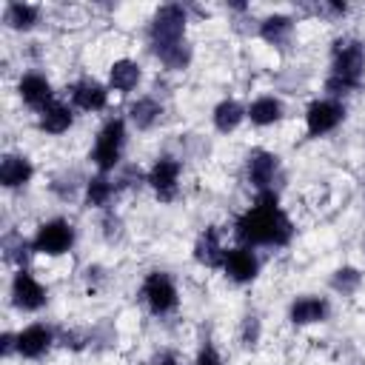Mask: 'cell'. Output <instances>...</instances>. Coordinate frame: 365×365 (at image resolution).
<instances>
[{"mask_svg": "<svg viewBox=\"0 0 365 365\" xmlns=\"http://www.w3.org/2000/svg\"><path fill=\"white\" fill-rule=\"evenodd\" d=\"M234 234L242 245H288L294 225L279 208V197L274 191H257L254 205L237 220Z\"/></svg>", "mask_w": 365, "mask_h": 365, "instance_id": "obj_1", "label": "cell"}, {"mask_svg": "<svg viewBox=\"0 0 365 365\" xmlns=\"http://www.w3.org/2000/svg\"><path fill=\"white\" fill-rule=\"evenodd\" d=\"M148 40L151 51L160 57L165 68H185L191 60V48L185 46V9L177 3L157 9L148 29Z\"/></svg>", "mask_w": 365, "mask_h": 365, "instance_id": "obj_2", "label": "cell"}, {"mask_svg": "<svg viewBox=\"0 0 365 365\" xmlns=\"http://www.w3.org/2000/svg\"><path fill=\"white\" fill-rule=\"evenodd\" d=\"M365 77V46L354 37H339L334 40V51H331V74L325 80V91L328 94H345L362 86Z\"/></svg>", "mask_w": 365, "mask_h": 365, "instance_id": "obj_3", "label": "cell"}, {"mask_svg": "<svg viewBox=\"0 0 365 365\" xmlns=\"http://www.w3.org/2000/svg\"><path fill=\"white\" fill-rule=\"evenodd\" d=\"M123 143H125V125L120 117H114L100 128L94 148H91V160L100 168V174L114 171V165L120 163V154H123Z\"/></svg>", "mask_w": 365, "mask_h": 365, "instance_id": "obj_4", "label": "cell"}, {"mask_svg": "<svg viewBox=\"0 0 365 365\" xmlns=\"http://www.w3.org/2000/svg\"><path fill=\"white\" fill-rule=\"evenodd\" d=\"M37 254H48V257H60L74 245V225L68 220H48L37 228L34 240H31Z\"/></svg>", "mask_w": 365, "mask_h": 365, "instance_id": "obj_5", "label": "cell"}, {"mask_svg": "<svg viewBox=\"0 0 365 365\" xmlns=\"http://www.w3.org/2000/svg\"><path fill=\"white\" fill-rule=\"evenodd\" d=\"M143 297H145V302H148V308L154 314H171L177 308V302H180L174 279L165 271H151L143 279Z\"/></svg>", "mask_w": 365, "mask_h": 365, "instance_id": "obj_6", "label": "cell"}, {"mask_svg": "<svg viewBox=\"0 0 365 365\" xmlns=\"http://www.w3.org/2000/svg\"><path fill=\"white\" fill-rule=\"evenodd\" d=\"M345 120V106L339 100H314L305 111V125L311 137H322L328 131H334L339 123Z\"/></svg>", "mask_w": 365, "mask_h": 365, "instance_id": "obj_7", "label": "cell"}, {"mask_svg": "<svg viewBox=\"0 0 365 365\" xmlns=\"http://www.w3.org/2000/svg\"><path fill=\"white\" fill-rule=\"evenodd\" d=\"M222 271L234 282H251L257 277V271H259V259H257V254L248 245H237V248H228L225 251Z\"/></svg>", "mask_w": 365, "mask_h": 365, "instance_id": "obj_8", "label": "cell"}, {"mask_svg": "<svg viewBox=\"0 0 365 365\" xmlns=\"http://www.w3.org/2000/svg\"><path fill=\"white\" fill-rule=\"evenodd\" d=\"M11 302L23 311H37L46 305V288L26 268H20L11 279Z\"/></svg>", "mask_w": 365, "mask_h": 365, "instance_id": "obj_9", "label": "cell"}, {"mask_svg": "<svg viewBox=\"0 0 365 365\" xmlns=\"http://www.w3.org/2000/svg\"><path fill=\"white\" fill-rule=\"evenodd\" d=\"M279 168V157L271 154V151H251L248 154V163H245V174H248V182L257 188V191H271V182H274V174Z\"/></svg>", "mask_w": 365, "mask_h": 365, "instance_id": "obj_10", "label": "cell"}, {"mask_svg": "<svg viewBox=\"0 0 365 365\" xmlns=\"http://www.w3.org/2000/svg\"><path fill=\"white\" fill-rule=\"evenodd\" d=\"M177 180H180V160L174 157H160L148 171V185L160 200H171L177 194Z\"/></svg>", "mask_w": 365, "mask_h": 365, "instance_id": "obj_11", "label": "cell"}, {"mask_svg": "<svg viewBox=\"0 0 365 365\" xmlns=\"http://www.w3.org/2000/svg\"><path fill=\"white\" fill-rule=\"evenodd\" d=\"M17 91L23 97V103L34 111H43L54 103V91H51V83L43 77V74H26L20 83H17Z\"/></svg>", "mask_w": 365, "mask_h": 365, "instance_id": "obj_12", "label": "cell"}, {"mask_svg": "<svg viewBox=\"0 0 365 365\" xmlns=\"http://www.w3.org/2000/svg\"><path fill=\"white\" fill-rule=\"evenodd\" d=\"M71 100L83 111H100L108 103V88L94 77H83L71 86Z\"/></svg>", "mask_w": 365, "mask_h": 365, "instance_id": "obj_13", "label": "cell"}, {"mask_svg": "<svg viewBox=\"0 0 365 365\" xmlns=\"http://www.w3.org/2000/svg\"><path fill=\"white\" fill-rule=\"evenodd\" d=\"M51 342H54L51 331L37 322V325H29L17 334V354L26 356V359H40L51 348Z\"/></svg>", "mask_w": 365, "mask_h": 365, "instance_id": "obj_14", "label": "cell"}, {"mask_svg": "<svg viewBox=\"0 0 365 365\" xmlns=\"http://www.w3.org/2000/svg\"><path fill=\"white\" fill-rule=\"evenodd\" d=\"M222 257H225V248L220 245V231L217 225H208L194 242V259L205 268H217L222 265Z\"/></svg>", "mask_w": 365, "mask_h": 365, "instance_id": "obj_15", "label": "cell"}, {"mask_svg": "<svg viewBox=\"0 0 365 365\" xmlns=\"http://www.w3.org/2000/svg\"><path fill=\"white\" fill-rule=\"evenodd\" d=\"M288 317L294 325H311V322H322L328 317V302L322 297H299L291 302Z\"/></svg>", "mask_w": 365, "mask_h": 365, "instance_id": "obj_16", "label": "cell"}, {"mask_svg": "<svg viewBox=\"0 0 365 365\" xmlns=\"http://www.w3.org/2000/svg\"><path fill=\"white\" fill-rule=\"evenodd\" d=\"M31 174H34L31 163H29L26 157H20V154H6V157L0 160V182H3L6 188H20V185H26V182L31 180Z\"/></svg>", "mask_w": 365, "mask_h": 365, "instance_id": "obj_17", "label": "cell"}, {"mask_svg": "<svg viewBox=\"0 0 365 365\" xmlns=\"http://www.w3.org/2000/svg\"><path fill=\"white\" fill-rule=\"evenodd\" d=\"M140 77H143V71H140V66L134 60H117L108 68V86L114 91H120V94H128L131 88H137Z\"/></svg>", "mask_w": 365, "mask_h": 365, "instance_id": "obj_18", "label": "cell"}, {"mask_svg": "<svg viewBox=\"0 0 365 365\" xmlns=\"http://www.w3.org/2000/svg\"><path fill=\"white\" fill-rule=\"evenodd\" d=\"M71 123H74V114H71V108H68L66 103H60V100H54L48 108L40 111V128L48 131V134H63V131L71 128Z\"/></svg>", "mask_w": 365, "mask_h": 365, "instance_id": "obj_19", "label": "cell"}, {"mask_svg": "<svg viewBox=\"0 0 365 365\" xmlns=\"http://www.w3.org/2000/svg\"><path fill=\"white\" fill-rule=\"evenodd\" d=\"M245 117H248V108H242L237 100H222V103H217V108H214V125H217V131H222V134L234 131Z\"/></svg>", "mask_w": 365, "mask_h": 365, "instance_id": "obj_20", "label": "cell"}, {"mask_svg": "<svg viewBox=\"0 0 365 365\" xmlns=\"http://www.w3.org/2000/svg\"><path fill=\"white\" fill-rule=\"evenodd\" d=\"M3 20L14 31H29L37 23V6H31V3H9L6 11H3Z\"/></svg>", "mask_w": 365, "mask_h": 365, "instance_id": "obj_21", "label": "cell"}, {"mask_svg": "<svg viewBox=\"0 0 365 365\" xmlns=\"http://www.w3.org/2000/svg\"><path fill=\"white\" fill-rule=\"evenodd\" d=\"M248 117H251L254 125H271L282 117V103L277 97H257L248 106Z\"/></svg>", "mask_w": 365, "mask_h": 365, "instance_id": "obj_22", "label": "cell"}, {"mask_svg": "<svg viewBox=\"0 0 365 365\" xmlns=\"http://www.w3.org/2000/svg\"><path fill=\"white\" fill-rule=\"evenodd\" d=\"M131 123L137 125V128H151L157 120H160V114H163V106L154 100V97H140L134 106H131Z\"/></svg>", "mask_w": 365, "mask_h": 365, "instance_id": "obj_23", "label": "cell"}, {"mask_svg": "<svg viewBox=\"0 0 365 365\" xmlns=\"http://www.w3.org/2000/svg\"><path fill=\"white\" fill-rule=\"evenodd\" d=\"M291 29H294L291 17H285V14H274V17H265V20H262L259 34H262V40H268V43L279 46V43H285V40H288Z\"/></svg>", "mask_w": 365, "mask_h": 365, "instance_id": "obj_24", "label": "cell"}, {"mask_svg": "<svg viewBox=\"0 0 365 365\" xmlns=\"http://www.w3.org/2000/svg\"><path fill=\"white\" fill-rule=\"evenodd\" d=\"M114 182H108V177L106 174H97V177H91L88 180V185H86V205H94V208H103V205H108V200L114 197Z\"/></svg>", "mask_w": 365, "mask_h": 365, "instance_id": "obj_25", "label": "cell"}, {"mask_svg": "<svg viewBox=\"0 0 365 365\" xmlns=\"http://www.w3.org/2000/svg\"><path fill=\"white\" fill-rule=\"evenodd\" d=\"M359 271L356 268H339L336 274H334V279H331V285L336 288V291H342V294H351L356 285H359Z\"/></svg>", "mask_w": 365, "mask_h": 365, "instance_id": "obj_26", "label": "cell"}, {"mask_svg": "<svg viewBox=\"0 0 365 365\" xmlns=\"http://www.w3.org/2000/svg\"><path fill=\"white\" fill-rule=\"evenodd\" d=\"M194 365H222V359H220V354L214 351V345H205V348L197 354Z\"/></svg>", "mask_w": 365, "mask_h": 365, "instance_id": "obj_27", "label": "cell"}, {"mask_svg": "<svg viewBox=\"0 0 365 365\" xmlns=\"http://www.w3.org/2000/svg\"><path fill=\"white\" fill-rule=\"evenodd\" d=\"M257 334H259L257 317H245V325H242V339H245V345H254V342H257Z\"/></svg>", "mask_w": 365, "mask_h": 365, "instance_id": "obj_28", "label": "cell"}, {"mask_svg": "<svg viewBox=\"0 0 365 365\" xmlns=\"http://www.w3.org/2000/svg\"><path fill=\"white\" fill-rule=\"evenodd\" d=\"M0 351H3V354H11V351H17V336H11V334H3V339H0Z\"/></svg>", "mask_w": 365, "mask_h": 365, "instance_id": "obj_29", "label": "cell"}, {"mask_svg": "<svg viewBox=\"0 0 365 365\" xmlns=\"http://www.w3.org/2000/svg\"><path fill=\"white\" fill-rule=\"evenodd\" d=\"M154 365H177V359H174L171 354H163V356L154 359Z\"/></svg>", "mask_w": 365, "mask_h": 365, "instance_id": "obj_30", "label": "cell"}]
</instances>
